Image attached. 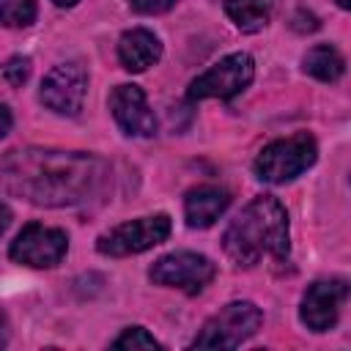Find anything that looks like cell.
Returning a JSON list of instances; mask_svg holds the SVG:
<instances>
[{
  "mask_svg": "<svg viewBox=\"0 0 351 351\" xmlns=\"http://www.w3.org/2000/svg\"><path fill=\"white\" fill-rule=\"evenodd\" d=\"M3 189L44 208H74L99 200L110 181V165L88 151L11 148L0 162Z\"/></svg>",
  "mask_w": 351,
  "mask_h": 351,
  "instance_id": "6da1fadb",
  "label": "cell"
},
{
  "mask_svg": "<svg viewBox=\"0 0 351 351\" xmlns=\"http://www.w3.org/2000/svg\"><path fill=\"white\" fill-rule=\"evenodd\" d=\"M222 250L241 269H252L263 258L285 263L291 258V222L285 206L274 195H255L228 222Z\"/></svg>",
  "mask_w": 351,
  "mask_h": 351,
  "instance_id": "7a4b0ae2",
  "label": "cell"
},
{
  "mask_svg": "<svg viewBox=\"0 0 351 351\" xmlns=\"http://www.w3.org/2000/svg\"><path fill=\"white\" fill-rule=\"evenodd\" d=\"M318 159V143L310 132H293L288 137L271 140L263 145L252 162V173L258 181L280 186L299 178Z\"/></svg>",
  "mask_w": 351,
  "mask_h": 351,
  "instance_id": "3957f363",
  "label": "cell"
},
{
  "mask_svg": "<svg viewBox=\"0 0 351 351\" xmlns=\"http://www.w3.org/2000/svg\"><path fill=\"white\" fill-rule=\"evenodd\" d=\"M263 326V313L250 299H236L219 307L195 335L189 348H239Z\"/></svg>",
  "mask_w": 351,
  "mask_h": 351,
  "instance_id": "277c9868",
  "label": "cell"
},
{
  "mask_svg": "<svg viewBox=\"0 0 351 351\" xmlns=\"http://www.w3.org/2000/svg\"><path fill=\"white\" fill-rule=\"evenodd\" d=\"M255 80V58L250 52H230L197 74L186 88V101L222 99L230 101L250 88Z\"/></svg>",
  "mask_w": 351,
  "mask_h": 351,
  "instance_id": "5b68a950",
  "label": "cell"
},
{
  "mask_svg": "<svg viewBox=\"0 0 351 351\" xmlns=\"http://www.w3.org/2000/svg\"><path fill=\"white\" fill-rule=\"evenodd\" d=\"M173 230V222L165 211L148 214V217H137V219H126L110 230H104L96 239V252L104 258H129V255H140L162 241H167Z\"/></svg>",
  "mask_w": 351,
  "mask_h": 351,
  "instance_id": "8992f818",
  "label": "cell"
},
{
  "mask_svg": "<svg viewBox=\"0 0 351 351\" xmlns=\"http://www.w3.org/2000/svg\"><path fill=\"white\" fill-rule=\"evenodd\" d=\"M214 277H217V263L208 255L192 252V250L167 252L156 258L148 269V280L154 285L176 288V291H184L186 296L200 293L206 285H211Z\"/></svg>",
  "mask_w": 351,
  "mask_h": 351,
  "instance_id": "52a82bcc",
  "label": "cell"
},
{
  "mask_svg": "<svg viewBox=\"0 0 351 351\" xmlns=\"http://www.w3.org/2000/svg\"><path fill=\"white\" fill-rule=\"evenodd\" d=\"M69 252V233L44 222H27L8 244V258L27 269H55Z\"/></svg>",
  "mask_w": 351,
  "mask_h": 351,
  "instance_id": "ba28073f",
  "label": "cell"
},
{
  "mask_svg": "<svg viewBox=\"0 0 351 351\" xmlns=\"http://www.w3.org/2000/svg\"><path fill=\"white\" fill-rule=\"evenodd\" d=\"M88 82H90V74L82 60H63V63L52 66L49 74L41 80L38 99L55 115L74 118L85 107Z\"/></svg>",
  "mask_w": 351,
  "mask_h": 351,
  "instance_id": "9c48e42d",
  "label": "cell"
},
{
  "mask_svg": "<svg viewBox=\"0 0 351 351\" xmlns=\"http://www.w3.org/2000/svg\"><path fill=\"white\" fill-rule=\"evenodd\" d=\"M351 299V280L346 277H318L313 280L299 302V321L321 335L335 329L337 318H340V307Z\"/></svg>",
  "mask_w": 351,
  "mask_h": 351,
  "instance_id": "30bf717a",
  "label": "cell"
},
{
  "mask_svg": "<svg viewBox=\"0 0 351 351\" xmlns=\"http://www.w3.org/2000/svg\"><path fill=\"white\" fill-rule=\"evenodd\" d=\"M110 115L126 137H154L156 134V115L148 104V96L134 82H121L110 90L107 99Z\"/></svg>",
  "mask_w": 351,
  "mask_h": 351,
  "instance_id": "8fae6325",
  "label": "cell"
},
{
  "mask_svg": "<svg viewBox=\"0 0 351 351\" xmlns=\"http://www.w3.org/2000/svg\"><path fill=\"white\" fill-rule=\"evenodd\" d=\"M228 206H230V192L225 186H217V184L192 186L184 195V219H186V228H192V230L211 228L228 211Z\"/></svg>",
  "mask_w": 351,
  "mask_h": 351,
  "instance_id": "7c38bea8",
  "label": "cell"
},
{
  "mask_svg": "<svg viewBox=\"0 0 351 351\" xmlns=\"http://www.w3.org/2000/svg\"><path fill=\"white\" fill-rule=\"evenodd\" d=\"M118 60L126 71L143 74L162 60V38L148 27H132L118 38Z\"/></svg>",
  "mask_w": 351,
  "mask_h": 351,
  "instance_id": "4fadbf2b",
  "label": "cell"
},
{
  "mask_svg": "<svg viewBox=\"0 0 351 351\" xmlns=\"http://www.w3.org/2000/svg\"><path fill=\"white\" fill-rule=\"evenodd\" d=\"M222 8L236 30L261 33L271 22V16L277 11V0H225Z\"/></svg>",
  "mask_w": 351,
  "mask_h": 351,
  "instance_id": "5bb4252c",
  "label": "cell"
},
{
  "mask_svg": "<svg viewBox=\"0 0 351 351\" xmlns=\"http://www.w3.org/2000/svg\"><path fill=\"white\" fill-rule=\"evenodd\" d=\"M302 71L321 82H337L346 74V58L335 44H313L302 55Z\"/></svg>",
  "mask_w": 351,
  "mask_h": 351,
  "instance_id": "9a60e30c",
  "label": "cell"
},
{
  "mask_svg": "<svg viewBox=\"0 0 351 351\" xmlns=\"http://www.w3.org/2000/svg\"><path fill=\"white\" fill-rule=\"evenodd\" d=\"M36 0H0V19L5 27H30L36 22Z\"/></svg>",
  "mask_w": 351,
  "mask_h": 351,
  "instance_id": "2e32d148",
  "label": "cell"
},
{
  "mask_svg": "<svg viewBox=\"0 0 351 351\" xmlns=\"http://www.w3.org/2000/svg\"><path fill=\"white\" fill-rule=\"evenodd\" d=\"M110 346H112V348H126V351H137V348H162V343H159L145 326H126Z\"/></svg>",
  "mask_w": 351,
  "mask_h": 351,
  "instance_id": "e0dca14e",
  "label": "cell"
},
{
  "mask_svg": "<svg viewBox=\"0 0 351 351\" xmlns=\"http://www.w3.org/2000/svg\"><path fill=\"white\" fill-rule=\"evenodd\" d=\"M30 71H33V60L27 55H14L5 60L3 66V80L11 85V88H22L27 80H30Z\"/></svg>",
  "mask_w": 351,
  "mask_h": 351,
  "instance_id": "ac0fdd59",
  "label": "cell"
},
{
  "mask_svg": "<svg viewBox=\"0 0 351 351\" xmlns=\"http://www.w3.org/2000/svg\"><path fill=\"white\" fill-rule=\"evenodd\" d=\"M178 0H126V5L134 11V14H145V16H154V14H165L176 5Z\"/></svg>",
  "mask_w": 351,
  "mask_h": 351,
  "instance_id": "d6986e66",
  "label": "cell"
},
{
  "mask_svg": "<svg viewBox=\"0 0 351 351\" xmlns=\"http://www.w3.org/2000/svg\"><path fill=\"white\" fill-rule=\"evenodd\" d=\"M0 115H3V129H0V137H8L11 134V107L8 104H0Z\"/></svg>",
  "mask_w": 351,
  "mask_h": 351,
  "instance_id": "ffe728a7",
  "label": "cell"
},
{
  "mask_svg": "<svg viewBox=\"0 0 351 351\" xmlns=\"http://www.w3.org/2000/svg\"><path fill=\"white\" fill-rule=\"evenodd\" d=\"M52 3H55L58 8H71V5H77L80 0H52Z\"/></svg>",
  "mask_w": 351,
  "mask_h": 351,
  "instance_id": "44dd1931",
  "label": "cell"
},
{
  "mask_svg": "<svg viewBox=\"0 0 351 351\" xmlns=\"http://www.w3.org/2000/svg\"><path fill=\"white\" fill-rule=\"evenodd\" d=\"M335 3H337L343 11H351V0H335Z\"/></svg>",
  "mask_w": 351,
  "mask_h": 351,
  "instance_id": "7402d4cb",
  "label": "cell"
}]
</instances>
